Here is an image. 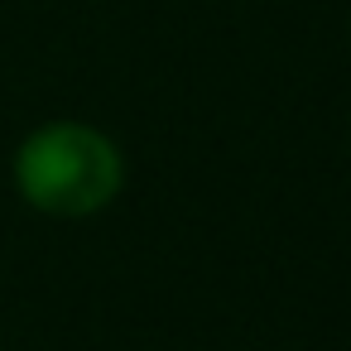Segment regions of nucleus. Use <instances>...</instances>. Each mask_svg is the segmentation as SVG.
Segmentation results:
<instances>
[{
    "mask_svg": "<svg viewBox=\"0 0 351 351\" xmlns=\"http://www.w3.org/2000/svg\"><path fill=\"white\" fill-rule=\"evenodd\" d=\"M15 183L25 202L49 217H92L116 202L125 183V159L101 130L82 121H53L20 145Z\"/></svg>",
    "mask_w": 351,
    "mask_h": 351,
    "instance_id": "nucleus-1",
    "label": "nucleus"
}]
</instances>
